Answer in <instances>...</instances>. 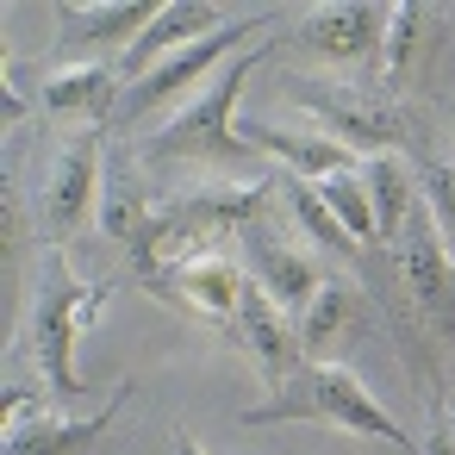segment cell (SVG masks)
I'll use <instances>...</instances> for the list:
<instances>
[{
    "mask_svg": "<svg viewBox=\"0 0 455 455\" xmlns=\"http://www.w3.org/2000/svg\"><path fill=\"white\" fill-rule=\"evenodd\" d=\"M107 299H113V287L82 281V275L69 268V256L51 243L44 275H38L32 306H26V355H32L38 380H44L57 399H82V393H88L82 374H76V337L107 312Z\"/></svg>",
    "mask_w": 455,
    "mask_h": 455,
    "instance_id": "1",
    "label": "cell"
},
{
    "mask_svg": "<svg viewBox=\"0 0 455 455\" xmlns=\"http://www.w3.org/2000/svg\"><path fill=\"white\" fill-rule=\"evenodd\" d=\"M243 424H337V430H355V436H374V443H393V449H418L405 436V424L343 368V362H306L268 405H250Z\"/></svg>",
    "mask_w": 455,
    "mask_h": 455,
    "instance_id": "2",
    "label": "cell"
},
{
    "mask_svg": "<svg viewBox=\"0 0 455 455\" xmlns=\"http://www.w3.org/2000/svg\"><path fill=\"white\" fill-rule=\"evenodd\" d=\"M268 57V38L262 44H250L243 57H231L150 144H144V163H225V169H237V163H250V144L237 138V125H231V107H237V94H243V82L256 76V63Z\"/></svg>",
    "mask_w": 455,
    "mask_h": 455,
    "instance_id": "3",
    "label": "cell"
},
{
    "mask_svg": "<svg viewBox=\"0 0 455 455\" xmlns=\"http://www.w3.org/2000/svg\"><path fill=\"white\" fill-rule=\"evenodd\" d=\"M281 88H293V100L349 150V156H393L411 144V113L399 94H387L380 82H324V76H287Z\"/></svg>",
    "mask_w": 455,
    "mask_h": 455,
    "instance_id": "4",
    "label": "cell"
},
{
    "mask_svg": "<svg viewBox=\"0 0 455 455\" xmlns=\"http://www.w3.org/2000/svg\"><path fill=\"white\" fill-rule=\"evenodd\" d=\"M100 188H107V132L100 125H82L57 144L51 156V175L38 188V206H44V231L51 243L63 250L88 219H100Z\"/></svg>",
    "mask_w": 455,
    "mask_h": 455,
    "instance_id": "5",
    "label": "cell"
},
{
    "mask_svg": "<svg viewBox=\"0 0 455 455\" xmlns=\"http://www.w3.org/2000/svg\"><path fill=\"white\" fill-rule=\"evenodd\" d=\"M393 275H399L405 299L418 306V318L443 343H455V256H449L430 206H411V219H405V231L393 243Z\"/></svg>",
    "mask_w": 455,
    "mask_h": 455,
    "instance_id": "6",
    "label": "cell"
},
{
    "mask_svg": "<svg viewBox=\"0 0 455 455\" xmlns=\"http://www.w3.org/2000/svg\"><path fill=\"white\" fill-rule=\"evenodd\" d=\"M262 32H268V13H250V20H225L219 32H206L200 44H188V51H175L169 63H156L144 82H132L125 88V100H119V119L125 125H138V119H150L163 100H175L181 88H194V82H212L225 63H231V51H237V38H256L262 44Z\"/></svg>",
    "mask_w": 455,
    "mask_h": 455,
    "instance_id": "7",
    "label": "cell"
},
{
    "mask_svg": "<svg viewBox=\"0 0 455 455\" xmlns=\"http://www.w3.org/2000/svg\"><path fill=\"white\" fill-rule=\"evenodd\" d=\"M125 399H132V380H119L100 411H88V418H57V411L38 405L26 387H13V393H7V436H0V455H76V449H88V443L119 418Z\"/></svg>",
    "mask_w": 455,
    "mask_h": 455,
    "instance_id": "8",
    "label": "cell"
},
{
    "mask_svg": "<svg viewBox=\"0 0 455 455\" xmlns=\"http://www.w3.org/2000/svg\"><path fill=\"white\" fill-rule=\"evenodd\" d=\"M231 337H237V349L262 368V380H268L275 393H281V387L306 368V349H299V318H287V306H275L256 281H243V299H237Z\"/></svg>",
    "mask_w": 455,
    "mask_h": 455,
    "instance_id": "9",
    "label": "cell"
},
{
    "mask_svg": "<svg viewBox=\"0 0 455 455\" xmlns=\"http://www.w3.org/2000/svg\"><path fill=\"white\" fill-rule=\"evenodd\" d=\"M243 281L231 256L206 250V256H181V262H163L144 287L181 312H200V318H237V299H243Z\"/></svg>",
    "mask_w": 455,
    "mask_h": 455,
    "instance_id": "10",
    "label": "cell"
},
{
    "mask_svg": "<svg viewBox=\"0 0 455 455\" xmlns=\"http://www.w3.org/2000/svg\"><path fill=\"white\" fill-rule=\"evenodd\" d=\"M380 32H387V13L349 0V7H306L299 26H293V44H299L306 57L343 69V63L374 57V51H380Z\"/></svg>",
    "mask_w": 455,
    "mask_h": 455,
    "instance_id": "11",
    "label": "cell"
},
{
    "mask_svg": "<svg viewBox=\"0 0 455 455\" xmlns=\"http://www.w3.org/2000/svg\"><path fill=\"white\" fill-rule=\"evenodd\" d=\"M436 51H443V13H436V7H418V0L387 7V32H380V88H387V94H405L411 82L430 76Z\"/></svg>",
    "mask_w": 455,
    "mask_h": 455,
    "instance_id": "12",
    "label": "cell"
},
{
    "mask_svg": "<svg viewBox=\"0 0 455 455\" xmlns=\"http://www.w3.org/2000/svg\"><path fill=\"white\" fill-rule=\"evenodd\" d=\"M243 256H250V281L275 299V306H287V312H306V299L324 287V275H318V262L299 250V243H287L281 231H268V219L262 225H250L243 237Z\"/></svg>",
    "mask_w": 455,
    "mask_h": 455,
    "instance_id": "13",
    "label": "cell"
},
{
    "mask_svg": "<svg viewBox=\"0 0 455 455\" xmlns=\"http://www.w3.org/2000/svg\"><path fill=\"white\" fill-rule=\"evenodd\" d=\"M57 32H63V44L69 51H107V44H138L144 38V26L156 20V7H144V0H94V7H88V0H57Z\"/></svg>",
    "mask_w": 455,
    "mask_h": 455,
    "instance_id": "14",
    "label": "cell"
},
{
    "mask_svg": "<svg viewBox=\"0 0 455 455\" xmlns=\"http://www.w3.org/2000/svg\"><path fill=\"white\" fill-rule=\"evenodd\" d=\"M231 13L225 7H206V0H169V7H156V20L144 26V38L125 51V76L132 82H144L156 63H169L175 51H188V44H200L206 32H219Z\"/></svg>",
    "mask_w": 455,
    "mask_h": 455,
    "instance_id": "15",
    "label": "cell"
},
{
    "mask_svg": "<svg viewBox=\"0 0 455 455\" xmlns=\"http://www.w3.org/2000/svg\"><path fill=\"white\" fill-rule=\"evenodd\" d=\"M237 138H243L250 150L287 163L293 181H324V175H349V169H355V156H349L331 132H281V125H268V119H243Z\"/></svg>",
    "mask_w": 455,
    "mask_h": 455,
    "instance_id": "16",
    "label": "cell"
},
{
    "mask_svg": "<svg viewBox=\"0 0 455 455\" xmlns=\"http://www.w3.org/2000/svg\"><path fill=\"white\" fill-rule=\"evenodd\" d=\"M150 219H156V194L144 188L138 163L125 150H113L107 156V188H100V231L119 237L125 250H138L144 231H150Z\"/></svg>",
    "mask_w": 455,
    "mask_h": 455,
    "instance_id": "17",
    "label": "cell"
},
{
    "mask_svg": "<svg viewBox=\"0 0 455 455\" xmlns=\"http://www.w3.org/2000/svg\"><path fill=\"white\" fill-rule=\"evenodd\" d=\"M113 82H119V76H113L107 63H69V69H57V76L44 82V107H51V113H69V119L100 125V119H107V107H113V100H125Z\"/></svg>",
    "mask_w": 455,
    "mask_h": 455,
    "instance_id": "18",
    "label": "cell"
},
{
    "mask_svg": "<svg viewBox=\"0 0 455 455\" xmlns=\"http://www.w3.org/2000/svg\"><path fill=\"white\" fill-rule=\"evenodd\" d=\"M355 324V281H324L312 299H306V312H299V349H306V362H324V349L343 337Z\"/></svg>",
    "mask_w": 455,
    "mask_h": 455,
    "instance_id": "19",
    "label": "cell"
},
{
    "mask_svg": "<svg viewBox=\"0 0 455 455\" xmlns=\"http://www.w3.org/2000/svg\"><path fill=\"white\" fill-rule=\"evenodd\" d=\"M362 181H368V200H374V231L387 237V243H399V231H405V219H411V169L399 163V156H368L362 163Z\"/></svg>",
    "mask_w": 455,
    "mask_h": 455,
    "instance_id": "20",
    "label": "cell"
},
{
    "mask_svg": "<svg viewBox=\"0 0 455 455\" xmlns=\"http://www.w3.org/2000/svg\"><path fill=\"white\" fill-rule=\"evenodd\" d=\"M287 212L299 219V231H306L318 250H337V256H355V250H362V243L343 231V219L324 206V194H318L312 181H287Z\"/></svg>",
    "mask_w": 455,
    "mask_h": 455,
    "instance_id": "21",
    "label": "cell"
},
{
    "mask_svg": "<svg viewBox=\"0 0 455 455\" xmlns=\"http://www.w3.org/2000/svg\"><path fill=\"white\" fill-rule=\"evenodd\" d=\"M318 194H324V206L343 219V231L355 237V243H374L380 231H374V200H368V181H362V169H349V175H324V181H312Z\"/></svg>",
    "mask_w": 455,
    "mask_h": 455,
    "instance_id": "22",
    "label": "cell"
},
{
    "mask_svg": "<svg viewBox=\"0 0 455 455\" xmlns=\"http://www.w3.org/2000/svg\"><path fill=\"white\" fill-rule=\"evenodd\" d=\"M418 169H424V206H430V219H436V231H443V243L455 256V163L424 156Z\"/></svg>",
    "mask_w": 455,
    "mask_h": 455,
    "instance_id": "23",
    "label": "cell"
},
{
    "mask_svg": "<svg viewBox=\"0 0 455 455\" xmlns=\"http://www.w3.org/2000/svg\"><path fill=\"white\" fill-rule=\"evenodd\" d=\"M26 119V94L13 88V69H7V125H20Z\"/></svg>",
    "mask_w": 455,
    "mask_h": 455,
    "instance_id": "24",
    "label": "cell"
},
{
    "mask_svg": "<svg viewBox=\"0 0 455 455\" xmlns=\"http://www.w3.org/2000/svg\"><path fill=\"white\" fill-rule=\"evenodd\" d=\"M175 455H206V449H200V436H194V430H188V424H181V430H175Z\"/></svg>",
    "mask_w": 455,
    "mask_h": 455,
    "instance_id": "25",
    "label": "cell"
}]
</instances>
